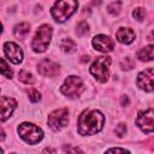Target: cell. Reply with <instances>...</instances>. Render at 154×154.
I'll return each instance as SVG.
<instances>
[{
    "label": "cell",
    "mask_w": 154,
    "mask_h": 154,
    "mask_svg": "<svg viewBox=\"0 0 154 154\" xmlns=\"http://www.w3.org/2000/svg\"><path fill=\"white\" fill-rule=\"evenodd\" d=\"M69 111L67 108H59L48 116V125L53 131H59L67 125Z\"/></svg>",
    "instance_id": "7"
},
{
    "label": "cell",
    "mask_w": 154,
    "mask_h": 154,
    "mask_svg": "<svg viewBox=\"0 0 154 154\" xmlns=\"http://www.w3.org/2000/svg\"><path fill=\"white\" fill-rule=\"evenodd\" d=\"M136 124L144 132L154 131V108L140 112L136 118Z\"/></svg>",
    "instance_id": "8"
},
{
    "label": "cell",
    "mask_w": 154,
    "mask_h": 154,
    "mask_svg": "<svg viewBox=\"0 0 154 154\" xmlns=\"http://www.w3.org/2000/svg\"><path fill=\"white\" fill-rule=\"evenodd\" d=\"M125 131H126V126H125V124H123V123H120V124L116 128V134H117L119 137H123V136L125 135Z\"/></svg>",
    "instance_id": "27"
},
{
    "label": "cell",
    "mask_w": 154,
    "mask_h": 154,
    "mask_svg": "<svg viewBox=\"0 0 154 154\" xmlns=\"http://www.w3.org/2000/svg\"><path fill=\"white\" fill-rule=\"evenodd\" d=\"M105 154H130V152L124 148H109Z\"/></svg>",
    "instance_id": "26"
},
{
    "label": "cell",
    "mask_w": 154,
    "mask_h": 154,
    "mask_svg": "<svg viewBox=\"0 0 154 154\" xmlns=\"http://www.w3.org/2000/svg\"><path fill=\"white\" fill-rule=\"evenodd\" d=\"M116 37L122 43H131L135 40V32L130 28H120L117 31Z\"/></svg>",
    "instance_id": "14"
},
{
    "label": "cell",
    "mask_w": 154,
    "mask_h": 154,
    "mask_svg": "<svg viewBox=\"0 0 154 154\" xmlns=\"http://www.w3.org/2000/svg\"><path fill=\"white\" fill-rule=\"evenodd\" d=\"M42 154H57L55 149L52 148V147H46L43 150H42Z\"/></svg>",
    "instance_id": "28"
},
{
    "label": "cell",
    "mask_w": 154,
    "mask_h": 154,
    "mask_svg": "<svg viewBox=\"0 0 154 154\" xmlns=\"http://www.w3.org/2000/svg\"><path fill=\"white\" fill-rule=\"evenodd\" d=\"M122 105H123V106H128V105H129V99H128V96H122Z\"/></svg>",
    "instance_id": "29"
},
{
    "label": "cell",
    "mask_w": 154,
    "mask_h": 154,
    "mask_svg": "<svg viewBox=\"0 0 154 154\" xmlns=\"http://www.w3.org/2000/svg\"><path fill=\"white\" fill-rule=\"evenodd\" d=\"M28 95H29L30 101H32V102H37L41 99V94L36 89H29L28 90Z\"/></svg>",
    "instance_id": "23"
},
{
    "label": "cell",
    "mask_w": 154,
    "mask_h": 154,
    "mask_svg": "<svg viewBox=\"0 0 154 154\" xmlns=\"http://www.w3.org/2000/svg\"><path fill=\"white\" fill-rule=\"evenodd\" d=\"M64 149H65V152H66L67 154H84V153L82 152V149H81V148H78V147L65 146V147H64Z\"/></svg>",
    "instance_id": "25"
},
{
    "label": "cell",
    "mask_w": 154,
    "mask_h": 154,
    "mask_svg": "<svg viewBox=\"0 0 154 154\" xmlns=\"http://www.w3.org/2000/svg\"><path fill=\"white\" fill-rule=\"evenodd\" d=\"M12 154H14V153H12Z\"/></svg>",
    "instance_id": "30"
},
{
    "label": "cell",
    "mask_w": 154,
    "mask_h": 154,
    "mask_svg": "<svg viewBox=\"0 0 154 154\" xmlns=\"http://www.w3.org/2000/svg\"><path fill=\"white\" fill-rule=\"evenodd\" d=\"M18 134L29 144H36L43 138L42 130L32 123H22L18 126Z\"/></svg>",
    "instance_id": "5"
},
{
    "label": "cell",
    "mask_w": 154,
    "mask_h": 154,
    "mask_svg": "<svg viewBox=\"0 0 154 154\" xmlns=\"http://www.w3.org/2000/svg\"><path fill=\"white\" fill-rule=\"evenodd\" d=\"M77 6H78V2L75 1V0L57 1L54 4V6L52 7L51 12H52L53 18L57 22L63 23V22H65L67 18H70L73 14V12L76 11Z\"/></svg>",
    "instance_id": "2"
},
{
    "label": "cell",
    "mask_w": 154,
    "mask_h": 154,
    "mask_svg": "<svg viewBox=\"0 0 154 154\" xmlns=\"http://www.w3.org/2000/svg\"><path fill=\"white\" fill-rule=\"evenodd\" d=\"M37 70H38V72L42 76L53 77V76H57L59 73V65L55 64V63H53L49 59H43V60H41L38 63Z\"/></svg>",
    "instance_id": "12"
},
{
    "label": "cell",
    "mask_w": 154,
    "mask_h": 154,
    "mask_svg": "<svg viewBox=\"0 0 154 154\" xmlns=\"http://www.w3.org/2000/svg\"><path fill=\"white\" fill-rule=\"evenodd\" d=\"M4 52L10 61L13 64H19L23 60V52L20 47L13 42H6L4 45Z\"/></svg>",
    "instance_id": "10"
},
{
    "label": "cell",
    "mask_w": 154,
    "mask_h": 154,
    "mask_svg": "<svg viewBox=\"0 0 154 154\" xmlns=\"http://www.w3.org/2000/svg\"><path fill=\"white\" fill-rule=\"evenodd\" d=\"M137 58L142 61H149L154 59V45L146 46L137 52Z\"/></svg>",
    "instance_id": "15"
},
{
    "label": "cell",
    "mask_w": 154,
    "mask_h": 154,
    "mask_svg": "<svg viewBox=\"0 0 154 154\" xmlns=\"http://www.w3.org/2000/svg\"><path fill=\"white\" fill-rule=\"evenodd\" d=\"M120 67H122L123 70H130V69H132V67H134V61H132V59L129 58V57L124 58V59L120 61Z\"/></svg>",
    "instance_id": "22"
},
{
    "label": "cell",
    "mask_w": 154,
    "mask_h": 154,
    "mask_svg": "<svg viewBox=\"0 0 154 154\" xmlns=\"http://www.w3.org/2000/svg\"><path fill=\"white\" fill-rule=\"evenodd\" d=\"M120 6H122V2H119V1L112 2V4H109V5L107 6V10H108V12L112 13V14H118V13L120 12Z\"/></svg>",
    "instance_id": "21"
},
{
    "label": "cell",
    "mask_w": 154,
    "mask_h": 154,
    "mask_svg": "<svg viewBox=\"0 0 154 154\" xmlns=\"http://www.w3.org/2000/svg\"><path fill=\"white\" fill-rule=\"evenodd\" d=\"M132 16H134V18L137 19V20H143V18H144V16H146L144 8H141V7L135 8L134 12H132Z\"/></svg>",
    "instance_id": "24"
},
{
    "label": "cell",
    "mask_w": 154,
    "mask_h": 154,
    "mask_svg": "<svg viewBox=\"0 0 154 154\" xmlns=\"http://www.w3.org/2000/svg\"><path fill=\"white\" fill-rule=\"evenodd\" d=\"M137 85L144 91L154 90V69H146L137 76Z\"/></svg>",
    "instance_id": "9"
},
{
    "label": "cell",
    "mask_w": 154,
    "mask_h": 154,
    "mask_svg": "<svg viewBox=\"0 0 154 154\" xmlns=\"http://www.w3.org/2000/svg\"><path fill=\"white\" fill-rule=\"evenodd\" d=\"M83 90H84L83 81L77 76H69L60 87V91L70 99L78 97L83 93Z\"/></svg>",
    "instance_id": "6"
},
{
    "label": "cell",
    "mask_w": 154,
    "mask_h": 154,
    "mask_svg": "<svg viewBox=\"0 0 154 154\" xmlns=\"http://www.w3.org/2000/svg\"><path fill=\"white\" fill-rule=\"evenodd\" d=\"M93 46L96 51H100L102 53H108V52L113 51L114 42L112 38H109L106 35H96L93 38Z\"/></svg>",
    "instance_id": "11"
},
{
    "label": "cell",
    "mask_w": 154,
    "mask_h": 154,
    "mask_svg": "<svg viewBox=\"0 0 154 154\" xmlns=\"http://www.w3.org/2000/svg\"><path fill=\"white\" fill-rule=\"evenodd\" d=\"M13 31H14L16 37H18V38H24V37L29 34V31H30V26H29L28 23L22 22V23L17 24V25L14 26V30H13Z\"/></svg>",
    "instance_id": "16"
},
{
    "label": "cell",
    "mask_w": 154,
    "mask_h": 154,
    "mask_svg": "<svg viewBox=\"0 0 154 154\" xmlns=\"http://www.w3.org/2000/svg\"><path fill=\"white\" fill-rule=\"evenodd\" d=\"M60 48L66 53H72L76 51V43L72 38H64L60 42Z\"/></svg>",
    "instance_id": "17"
},
{
    "label": "cell",
    "mask_w": 154,
    "mask_h": 154,
    "mask_svg": "<svg viewBox=\"0 0 154 154\" xmlns=\"http://www.w3.org/2000/svg\"><path fill=\"white\" fill-rule=\"evenodd\" d=\"M17 106V101L12 97L1 96V120L5 122L14 111Z\"/></svg>",
    "instance_id": "13"
},
{
    "label": "cell",
    "mask_w": 154,
    "mask_h": 154,
    "mask_svg": "<svg viewBox=\"0 0 154 154\" xmlns=\"http://www.w3.org/2000/svg\"><path fill=\"white\" fill-rule=\"evenodd\" d=\"M105 123V117L96 109H87L78 117V132L79 135H95L99 132Z\"/></svg>",
    "instance_id": "1"
},
{
    "label": "cell",
    "mask_w": 154,
    "mask_h": 154,
    "mask_svg": "<svg viewBox=\"0 0 154 154\" xmlns=\"http://www.w3.org/2000/svg\"><path fill=\"white\" fill-rule=\"evenodd\" d=\"M51 37H52V28L48 24H43L41 25L34 38L31 42V48L36 52V53H42L48 48V45L51 42Z\"/></svg>",
    "instance_id": "3"
},
{
    "label": "cell",
    "mask_w": 154,
    "mask_h": 154,
    "mask_svg": "<svg viewBox=\"0 0 154 154\" xmlns=\"http://www.w3.org/2000/svg\"><path fill=\"white\" fill-rule=\"evenodd\" d=\"M1 75H2L4 77H6V78H12V75H13V72H12V70L8 67V65H7L6 60H5V58H1Z\"/></svg>",
    "instance_id": "19"
},
{
    "label": "cell",
    "mask_w": 154,
    "mask_h": 154,
    "mask_svg": "<svg viewBox=\"0 0 154 154\" xmlns=\"http://www.w3.org/2000/svg\"><path fill=\"white\" fill-rule=\"evenodd\" d=\"M111 58L106 55L97 57L90 66V73L101 83H105L109 77Z\"/></svg>",
    "instance_id": "4"
},
{
    "label": "cell",
    "mask_w": 154,
    "mask_h": 154,
    "mask_svg": "<svg viewBox=\"0 0 154 154\" xmlns=\"http://www.w3.org/2000/svg\"><path fill=\"white\" fill-rule=\"evenodd\" d=\"M18 79H19L20 82H23L24 84H32V83L35 82L34 76H32L30 72L25 71V70H22V71L18 73Z\"/></svg>",
    "instance_id": "18"
},
{
    "label": "cell",
    "mask_w": 154,
    "mask_h": 154,
    "mask_svg": "<svg viewBox=\"0 0 154 154\" xmlns=\"http://www.w3.org/2000/svg\"><path fill=\"white\" fill-rule=\"evenodd\" d=\"M77 35L78 36H83V35H85L88 31H89V25H88V23L87 22H84V20H82V22H79L78 24H77Z\"/></svg>",
    "instance_id": "20"
}]
</instances>
